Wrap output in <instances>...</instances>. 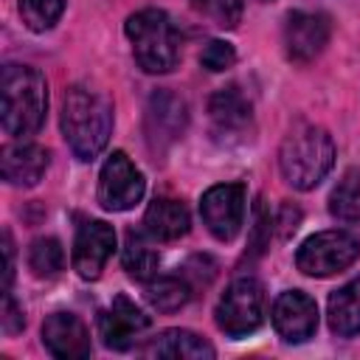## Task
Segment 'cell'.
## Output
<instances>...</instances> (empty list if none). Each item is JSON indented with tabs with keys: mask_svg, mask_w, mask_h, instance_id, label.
<instances>
[{
	"mask_svg": "<svg viewBox=\"0 0 360 360\" xmlns=\"http://www.w3.org/2000/svg\"><path fill=\"white\" fill-rule=\"evenodd\" d=\"M62 135L70 152L79 160H93L110 141L112 132V101L87 84H73L65 90L62 115H59Z\"/></svg>",
	"mask_w": 360,
	"mask_h": 360,
	"instance_id": "cell-1",
	"label": "cell"
},
{
	"mask_svg": "<svg viewBox=\"0 0 360 360\" xmlns=\"http://www.w3.org/2000/svg\"><path fill=\"white\" fill-rule=\"evenodd\" d=\"M48 115V82L31 65H6L0 76V121L11 138L39 132Z\"/></svg>",
	"mask_w": 360,
	"mask_h": 360,
	"instance_id": "cell-2",
	"label": "cell"
},
{
	"mask_svg": "<svg viewBox=\"0 0 360 360\" xmlns=\"http://www.w3.org/2000/svg\"><path fill=\"white\" fill-rule=\"evenodd\" d=\"M335 166V143L323 127L315 124H295L278 149V169L284 180L298 188H315Z\"/></svg>",
	"mask_w": 360,
	"mask_h": 360,
	"instance_id": "cell-3",
	"label": "cell"
},
{
	"mask_svg": "<svg viewBox=\"0 0 360 360\" xmlns=\"http://www.w3.org/2000/svg\"><path fill=\"white\" fill-rule=\"evenodd\" d=\"M124 31L143 73H172L180 65V34L166 11L141 8L127 17Z\"/></svg>",
	"mask_w": 360,
	"mask_h": 360,
	"instance_id": "cell-4",
	"label": "cell"
},
{
	"mask_svg": "<svg viewBox=\"0 0 360 360\" xmlns=\"http://www.w3.org/2000/svg\"><path fill=\"white\" fill-rule=\"evenodd\" d=\"M214 321L228 338H245L264 321V287L253 276L233 278L217 301Z\"/></svg>",
	"mask_w": 360,
	"mask_h": 360,
	"instance_id": "cell-5",
	"label": "cell"
},
{
	"mask_svg": "<svg viewBox=\"0 0 360 360\" xmlns=\"http://www.w3.org/2000/svg\"><path fill=\"white\" fill-rule=\"evenodd\" d=\"M360 256V239L349 231H318L301 242L295 253V264L301 273L326 278L343 273Z\"/></svg>",
	"mask_w": 360,
	"mask_h": 360,
	"instance_id": "cell-6",
	"label": "cell"
},
{
	"mask_svg": "<svg viewBox=\"0 0 360 360\" xmlns=\"http://www.w3.org/2000/svg\"><path fill=\"white\" fill-rule=\"evenodd\" d=\"M188 107L172 90H155L146 101V143L155 155L169 152L186 132Z\"/></svg>",
	"mask_w": 360,
	"mask_h": 360,
	"instance_id": "cell-7",
	"label": "cell"
},
{
	"mask_svg": "<svg viewBox=\"0 0 360 360\" xmlns=\"http://www.w3.org/2000/svg\"><path fill=\"white\" fill-rule=\"evenodd\" d=\"M146 188V180L141 174V169L124 155V152H112L98 174V202L107 211H129L141 202Z\"/></svg>",
	"mask_w": 360,
	"mask_h": 360,
	"instance_id": "cell-8",
	"label": "cell"
},
{
	"mask_svg": "<svg viewBox=\"0 0 360 360\" xmlns=\"http://www.w3.org/2000/svg\"><path fill=\"white\" fill-rule=\"evenodd\" d=\"M200 217L211 236L219 242H231L245 222V186L242 183H219L211 186L200 197Z\"/></svg>",
	"mask_w": 360,
	"mask_h": 360,
	"instance_id": "cell-9",
	"label": "cell"
},
{
	"mask_svg": "<svg viewBox=\"0 0 360 360\" xmlns=\"http://www.w3.org/2000/svg\"><path fill=\"white\" fill-rule=\"evenodd\" d=\"M284 51L287 59L307 65L312 62L329 42V20L321 11L295 8L284 17Z\"/></svg>",
	"mask_w": 360,
	"mask_h": 360,
	"instance_id": "cell-10",
	"label": "cell"
},
{
	"mask_svg": "<svg viewBox=\"0 0 360 360\" xmlns=\"http://www.w3.org/2000/svg\"><path fill=\"white\" fill-rule=\"evenodd\" d=\"M115 250V231L110 222L104 219H87L79 225L76 231V239H73V270L84 278V281H93L101 276L104 264L110 262Z\"/></svg>",
	"mask_w": 360,
	"mask_h": 360,
	"instance_id": "cell-11",
	"label": "cell"
},
{
	"mask_svg": "<svg viewBox=\"0 0 360 360\" xmlns=\"http://www.w3.org/2000/svg\"><path fill=\"white\" fill-rule=\"evenodd\" d=\"M273 329L287 343H304L318 329V307L301 290H284L273 301Z\"/></svg>",
	"mask_w": 360,
	"mask_h": 360,
	"instance_id": "cell-12",
	"label": "cell"
},
{
	"mask_svg": "<svg viewBox=\"0 0 360 360\" xmlns=\"http://www.w3.org/2000/svg\"><path fill=\"white\" fill-rule=\"evenodd\" d=\"M143 329H149V315L127 295H115L110 309L98 312V338L112 352H127Z\"/></svg>",
	"mask_w": 360,
	"mask_h": 360,
	"instance_id": "cell-13",
	"label": "cell"
},
{
	"mask_svg": "<svg viewBox=\"0 0 360 360\" xmlns=\"http://www.w3.org/2000/svg\"><path fill=\"white\" fill-rule=\"evenodd\" d=\"M42 346L59 360H84L93 352L90 332L73 312H53L42 321Z\"/></svg>",
	"mask_w": 360,
	"mask_h": 360,
	"instance_id": "cell-14",
	"label": "cell"
},
{
	"mask_svg": "<svg viewBox=\"0 0 360 360\" xmlns=\"http://www.w3.org/2000/svg\"><path fill=\"white\" fill-rule=\"evenodd\" d=\"M48 163H51L48 149L39 143L22 141V138L3 146V155H0V172L8 186H25V188L37 186L42 180Z\"/></svg>",
	"mask_w": 360,
	"mask_h": 360,
	"instance_id": "cell-15",
	"label": "cell"
},
{
	"mask_svg": "<svg viewBox=\"0 0 360 360\" xmlns=\"http://www.w3.org/2000/svg\"><path fill=\"white\" fill-rule=\"evenodd\" d=\"M188 228H191L188 208L174 197H155L143 214V231L160 242H174L186 236Z\"/></svg>",
	"mask_w": 360,
	"mask_h": 360,
	"instance_id": "cell-16",
	"label": "cell"
},
{
	"mask_svg": "<svg viewBox=\"0 0 360 360\" xmlns=\"http://www.w3.org/2000/svg\"><path fill=\"white\" fill-rule=\"evenodd\" d=\"M141 354L146 357H191V360H202V357H214V346L208 340H202L200 335L188 332V329H166L160 335H155Z\"/></svg>",
	"mask_w": 360,
	"mask_h": 360,
	"instance_id": "cell-17",
	"label": "cell"
},
{
	"mask_svg": "<svg viewBox=\"0 0 360 360\" xmlns=\"http://www.w3.org/2000/svg\"><path fill=\"white\" fill-rule=\"evenodd\" d=\"M208 112L219 132H242L250 124V101L236 84L219 87L208 101Z\"/></svg>",
	"mask_w": 360,
	"mask_h": 360,
	"instance_id": "cell-18",
	"label": "cell"
},
{
	"mask_svg": "<svg viewBox=\"0 0 360 360\" xmlns=\"http://www.w3.org/2000/svg\"><path fill=\"white\" fill-rule=\"evenodd\" d=\"M329 329L338 338H352L360 332V278H352L329 295Z\"/></svg>",
	"mask_w": 360,
	"mask_h": 360,
	"instance_id": "cell-19",
	"label": "cell"
},
{
	"mask_svg": "<svg viewBox=\"0 0 360 360\" xmlns=\"http://www.w3.org/2000/svg\"><path fill=\"white\" fill-rule=\"evenodd\" d=\"M121 264L127 270L129 278L135 281H149L152 276H158V264L160 256L152 248V242L146 239L143 231H127V242H124V253H121Z\"/></svg>",
	"mask_w": 360,
	"mask_h": 360,
	"instance_id": "cell-20",
	"label": "cell"
},
{
	"mask_svg": "<svg viewBox=\"0 0 360 360\" xmlns=\"http://www.w3.org/2000/svg\"><path fill=\"white\" fill-rule=\"evenodd\" d=\"M143 298L158 312H177L191 298V284L186 276H152L143 287Z\"/></svg>",
	"mask_w": 360,
	"mask_h": 360,
	"instance_id": "cell-21",
	"label": "cell"
},
{
	"mask_svg": "<svg viewBox=\"0 0 360 360\" xmlns=\"http://www.w3.org/2000/svg\"><path fill=\"white\" fill-rule=\"evenodd\" d=\"M329 214L340 222H360V169H349L329 194Z\"/></svg>",
	"mask_w": 360,
	"mask_h": 360,
	"instance_id": "cell-22",
	"label": "cell"
},
{
	"mask_svg": "<svg viewBox=\"0 0 360 360\" xmlns=\"http://www.w3.org/2000/svg\"><path fill=\"white\" fill-rule=\"evenodd\" d=\"M28 267L37 278H53L65 267V250L62 242L53 236H39L28 248Z\"/></svg>",
	"mask_w": 360,
	"mask_h": 360,
	"instance_id": "cell-23",
	"label": "cell"
},
{
	"mask_svg": "<svg viewBox=\"0 0 360 360\" xmlns=\"http://www.w3.org/2000/svg\"><path fill=\"white\" fill-rule=\"evenodd\" d=\"M65 0H20V17L31 31H48L59 22Z\"/></svg>",
	"mask_w": 360,
	"mask_h": 360,
	"instance_id": "cell-24",
	"label": "cell"
},
{
	"mask_svg": "<svg viewBox=\"0 0 360 360\" xmlns=\"http://www.w3.org/2000/svg\"><path fill=\"white\" fill-rule=\"evenodd\" d=\"M191 6L219 28H236L242 20V0H191Z\"/></svg>",
	"mask_w": 360,
	"mask_h": 360,
	"instance_id": "cell-25",
	"label": "cell"
},
{
	"mask_svg": "<svg viewBox=\"0 0 360 360\" xmlns=\"http://www.w3.org/2000/svg\"><path fill=\"white\" fill-rule=\"evenodd\" d=\"M233 62H236V51H233V45L225 42V39H211V42L200 51V65H202L205 70H211V73H222V70L233 68Z\"/></svg>",
	"mask_w": 360,
	"mask_h": 360,
	"instance_id": "cell-26",
	"label": "cell"
},
{
	"mask_svg": "<svg viewBox=\"0 0 360 360\" xmlns=\"http://www.w3.org/2000/svg\"><path fill=\"white\" fill-rule=\"evenodd\" d=\"M262 202H264V200H259V205H256V211H253V228H250V242H248V248H250L253 256H259V253L267 248V242H270V231H273L270 211H267Z\"/></svg>",
	"mask_w": 360,
	"mask_h": 360,
	"instance_id": "cell-27",
	"label": "cell"
},
{
	"mask_svg": "<svg viewBox=\"0 0 360 360\" xmlns=\"http://www.w3.org/2000/svg\"><path fill=\"white\" fill-rule=\"evenodd\" d=\"M0 323H3V332H6V335H17V332H22V326H25L22 307L14 301L11 290H6V295H3V315H0Z\"/></svg>",
	"mask_w": 360,
	"mask_h": 360,
	"instance_id": "cell-28",
	"label": "cell"
},
{
	"mask_svg": "<svg viewBox=\"0 0 360 360\" xmlns=\"http://www.w3.org/2000/svg\"><path fill=\"white\" fill-rule=\"evenodd\" d=\"M298 222H301V211H298L292 202H284V205L278 208V217H276V225H278V236H281V239H287L290 233H295Z\"/></svg>",
	"mask_w": 360,
	"mask_h": 360,
	"instance_id": "cell-29",
	"label": "cell"
},
{
	"mask_svg": "<svg viewBox=\"0 0 360 360\" xmlns=\"http://www.w3.org/2000/svg\"><path fill=\"white\" fill-rule=\"evenodd\" d=\"M3 256H6V270H3V292H6L11 290V278H14V245L8 231H3Z\"/></svg>",
	"mask_w": 360,
	"mask_h": 360,
	"instance_id": "cell-30",
	"label": "cell"
},
{
	"mask_svg": "<svg viewBox=\"0 0 360 360\" xmlns=\"http://www.w3.org/2000/svg\"><path fill=\"white\" fill-rule=\"evenodd\" d=\"M262 3H273V0H262Z\"/></svg>",
	"mask_w": 360,
	"mask_h": 360,
	"instance_id": "cell-31",
	"label": "cell"
}]
</instances>
